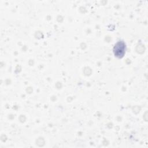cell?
Listing matches in <instances>:
<instances>
[{
    "label": "cell",
    "instance_id": "cell-1",
    "mask_svg": "<svg viewBox=\"0 0 148 148\" xmlns=\"http://www.w3.org/2000/svg\"><path fill=\"white\" fill-rule=\"evenodd\" d=\"M125 50V45L123 41H119L114 46L113 51L115 56L118 58L123 57Z\"/></svg>",
    "mask_w": 148,
    "mask_h": 148
}]
</instances>
